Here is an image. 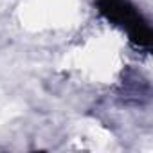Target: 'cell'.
I'll use <instances>...</instances> for the list:
<instances>
[{"label": "cell", "instance_id": "cell-1", "mask_svg": "<svg viewBox=\"0 0 153 153\" xmlns=\"http://www.w3.org/2000/svg\"><path fill=\"white\" fill-rule=\"evenodd\" d=\"M99 11L112 20L114 24L124 27L131 38V42H135L137 47L140 49H149L151 43V31L148 27V24L140 18V15L137 13V9L126 2V0H101L99 2Z\"/></svg>", "mask_w": 153, "mask_h": 153}, {"label": "cell", "instance_id": "cell-2", "mask_svg": "<svg viewBox=\"0 0 153 153\" xmlns=\"http://www.w3.org/2000/svg\"><path fill=\"white\" fill-rule=\"evenodd\" d=\"M123 94H124L126 101H133L135 105H140L142 101H146L149 97V85L140 74L131 70V72H128V76H124Z\"/></svg>", "mask_w": 153, "mask_h": 153}]
</instances>
